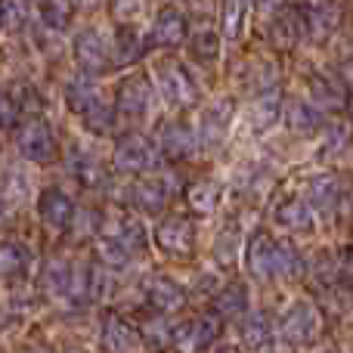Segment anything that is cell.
<instances>
[{"label":"cell","mask_w":353,"mask_h":353,"mask_svg":"<svg viewBox=\"0 0 353 353\" xmlns=\"http://www.w3.org/2000/svg\"><path fill=\"white\" fill-rule=\"evenodd\" d=\"M112 161H115V168L121 174H149L161 165V152L159 143L149 140L146 134H124L115 143Z\"/></svg>","instance_id":"1"},{"label":"cell","mask_w":353,"mask_h":353,"mask_svg":"<svg viewBox=\"0 0 353 353\" xmlns=\"http://www.w3.org/2000/svg\"><path fill=\"white\" fill-rule=\"evenodd\" d=\"M155 81H159L161 97L176 109H189L199 103V87H195L192 74L183 68V62L176 59H161L155 65Z\"/></svg>","instance_id":"2"},{"label":"cell","mask_w":353,"mask_h":353,"mask_svg":"<svg viewBox=\"0 0 353 353\" xmlns=\"http://www.w3.org/2000/svg\"><path fill=\"white\" fill-rule=\"evenodd\" d=\"M217 335H220V319L214 313H201V316H192L183 325L171 329V347L174 353H205Z\"/></svg>","instance_id":"3"},{"label":"cell","mask_w":353,"mask_h":353,"mask_svg":"<svg viewBox=\"0 0 353 353\" xmlns=\"http://www.w3.org/2000/svg\"><path fill=\"white\" fill-rule=\"evenodd\" d=\"M298 19L304 34H310L313 41H325L329 34H335L338 22H341V6L338 0H304Z\"/></svg>","instance_id":"4"},{"label":"cell","mask_w":353,"mask_h":353,"mask_svg":"<svg viewBox=\"0 0 353 353\" xmlns=\"http://www.w3.org/2000/svg\"><path fill=\"white\" fill-rule=\"evenodd\" d=\"M279 332H282V338H285L288 344H294V347L310 344L313 338L319 335V313H316V307H313L310 301H294V304L285 310V316H282Z\"/></svg>","instance_id":"5"},{"label":"cell","mask_w":353,"mask_h":353,"mask_svg":"<svg viewBox=\"0 0 353 353\" xmlns=\"http://www.w3.org/2000/svg\"><path fill=\"white\" fill-rule=\"evenodd\" d=\"M152 242L171 257H189L195 245V226L189 217H165L152 232Z\"/></svg>","instance_id":"6"},{"label":"cell","mask_w":353,"mask_h":353,"mask_svg":"<svg viewBox=\"0 0 353 353\" xmlns=\"http://www.w3.org/2000/svg\"><path fill=\"white\" fill-rule=\"evenodd\" d=\"M19 152L28 161H34V165H50V161H56L53 130H50L41 118H31V121L19 130Z\"/></svg>","instance_id":"7"},{"label":"cell","mask_w":353,"mask_h":353,"mask_svg":"<svg viewBox=\"0 0 353 353\" xmlns=\"http://www.w3.org/2000/svg\"><path fill=\"white\" fill-rule=\"evenodd\" d=\"M230 124H232V99H217V103H211L201 112V124H199L195 140L205 149L223 146L226 134H230Z\"/></svg>","instance_id":"8"},{"label":"cell","mask_w":353,"mask_h":353,"mask_svg":"<svg viewBox=\"0 0 353 353\" xmlns=\"http://www.w3.org/2000/svg\"><path fill=\"white\" fill-rule=\"evenodd\" d=\"M152 105V87L143 74H130L118 84L115 90V112H121L124 118H143Z\"/></svg>","instance_id":"9"},{"label":"cell","mask_w":353,"mask_h":353,"mask_svg":"<svg viewBox=\"0 0 353 353\" xmlns=\"http://www.w3.org/2000/svg\"><path fill=\"white\" fill-rule=\"evenodd\" d=\"M344 199V186L335 180L332 174H316L307 180V205L313 214H323V217H335L338 205Z\"/></svg>","instance_id":"10"},{"label":"cell","mask_w":353,"mask_h":353,"mask_svg":"<svg viewBox=\"0 0 353 353\" xmlns=\"http://www.w3.org/2000/svg\"><path fill=\"white\" fill-rule=\"evenodd\" d=\"M199 149V140H195V130L183 121H171L161 128L159 134V152L161 159H171V161H189Z\"/></svg>","instance_id":"11"},{"label":"cell","mask_w":353,"mask_h":353,"mask_svg":"<svg viewBox=\"0 0 353 353\" xmlns=\"http://www.w3.org/2000/svg\"><path fill=\"white\" fill-rule=\"evenodd\" d=\"M74 59L84 72H105L109 68V43L99 34V28H84L74 37Z\"/></svg>","instance_id":"12"},{"label":"cell","mask_w":353,"mask_h":353,"mask_svg":"<svg viewBox=\"0 0 353 353\" xmlns=\"http://www.w3.org/2000/svg\"><path fill=\"white\" fill-rule=\"evenodd\" d=\"M273 220H276V226H282L285 232H298V236L316 230V217H313L310 205H307L301 195H285V199L273 208Z\"/></svg>","instance_id":"13"},{"label":"cell","mask_w":353,"mask_h":353,"mask_svg":"<svg viewBox=\"0 0 353 353\" xmlns=\"http://www.w3.org/2000/svg\"><path fill=\"white\" fill-rule=\"evenodd\" d=\"M72 199H68V192H62L59 186H50L41 192V199H37V214H41V220L50 226V230H65L68 220H72Z\"/></svg>","instance_id":"14"},{"label":"cell","mask_w":353,"mask_h":353,"mask_svg":"<svg viewBox=\"0 0 353 353\" xmlns=\"http://www.w3.org/2000/svg\"><path fill=\"white\" fill-rule=\"evenodd\" d=\"M130 199L143 214H165V208L171 205V186H168L165 176H146L134 186Z\"/></svg>","instance_id":"15"},{"label":"cell","mask_w":353,"mask_h":353,"mask_svg":"<svg viewBox=\"0 0 353 353\" xmlns=\"http://www.w3.org/2000/svg\"><path fill=\"white\" fill-rule=\"evenodd\" d=\"M146 298L159 313H174L186 304V292L174 276H152L146 285Z\"/></svg>","instance_id":"16"},{"label":"cell","mask_w":353,"mask_h":353,"mask_svg":"<svg viewBox=\"0 0 353 353\" xmlns=\"http://www.w3.org/2000/svg\"><path fill=\"white\" fill-rule=\"evenodd\" d=\"M103 344L105 350L112 353H134L137 344H140V335L137 329L118 313H105L103 316Z\"/></svg>","instance_id":"17"},{"label":"cell","mask_w":353,"mask_h":353,"mask_svg":"<svg viewBox=\"0 0 353 353\" xmlns=\"http://www.w3.org/2000/svg\"><path fill=\"white\" fill-rule=\"evenodd\" d=\"M270 263H273V236L263 230H257L245 245V267L254 279L267 282L270 279Z\"/></svg>","instance_id":"18"},{"label":"cell","mask_w":353,"mask_h":353,"mask_svg":"<svg viewBox=\"0 0 353 353\" xmlns=\"http://www.w3.org/2000/svg\"><path fill=\"white\" fill-rule=\"evenodd\" d=\"M186 16L176 6H165V10H159V16L152 22V41L159 47H176V43L186 41Z\"/></svg>","instance_id":"19"},{"label":"cell","mask_w":353,"mask_h":353,"mask_svg":"<svg viewBox=\"0 0 353 353\" xmlns=\"http://www.w3.org/2000/svg\"><path fill=\"white\" fill-rule=\"evenodd\" d=\"M285 124L292 134L313 137V134H319V128H323V112H319L313 103H307V99H292V103L285 105Z\"/></svg>","instance_id":"20"},{"label":"cell","mask_w":353,"mask_h":353,"mask_svg":"<svg viewBox=\"0 0 353 353\" xmlns=\"http://www.w3.org/2000/svg\"><path fill=\"white\" fill-rule=\"evenodd\" d=\"M304 273V257L288 239H273V263H270V279H298Z\"/></svg>","instance_id":"21"},{"label":"cell","mask_w":353,"mask_h":353,"mask_svg":"<svg viewBox=\"0 0 353 353\" xmlns=\"http://www.w3.org/2000/svg\"><path fill=\"white\" fill-rule=\"evenodd\" d=\"M310 97L319 112H341L347 105V90L335 78H325V74L310 78Z\"/></svg>","instance_id":"22"},{"label":"cell","mask_w":353,"mask_h":353,"mask_svg":"<svg viewBox=\"0 0 353 353\" xmlns=\"http://www.w3.org/2000/svg\"><path fill=\"white\" fill-rule=\"evenodd\" d=\"M72 273H74L72 261H65V257H53V261L43 267V276H41L43 292L53 294V298H68V292H72Z\"/></svg>","instance_id":"23"},{"label":"cell","mask_w":353,"mask_h":353,"mask_svg":"<svg viewBox=\"0 0 353 353\" xmlns=\"http://www.w3.org/2000/svg\"><path fill=\"white\" fill-rule=\"evenodd\" d=\"M267 34H270V41H273L276 47H294V43H298V37H304L298 10L276 12V16L270 19V25H267Z\"/></svg>","instance_id":"24"},{"label":"cell","mask_w":353,"mask_h":353,"mask_svg":"<svg viewBox=\"0 0 353 353\" xmlns=\"http://www.w3.org/2000/svg\"><path fill=\"white\" fill-rule=\"evenodd\" d=\"M143 53H146V47H143L140 31L130 22H121L115 31V62L118 65H134L143 59Z\"/></svg>","instance_id":"25"},{"label":"cell","mask_w":353,"mask_h":353,"mask_svg":"<svg viewBox=\"0 0 353 353\" xmlns=\"http://www.w3.org/2000/svg\"><path fill=\"white\" fill-rule=\"evenodd\" d=\"M65 103H68V109L74 112V115H84L90 105H97L99 103V90H97V84H93L90 78H84V74H78V78H72L65 84Z\"/></svg>","instance_id":"26"},{"label":"cell","mask_w":353,"mask_h":353,"mask_svg":"<svg viewBox=\"0 0 353 353\" xmlns=\"http://www.w3.org/2000/svg\"><path fill=\"white\" fill-rule=\"evenodd\" d=\"M242 341L248 344L251 350H263L270 341H273V323H270V313L254 310L242 319Z\"/></svg>","instance_id":"27"},{"label":"cell","mask_w":353,"mask_h":353,"mask_svg":"<svg viewBox=\"0 0 353 353\" xmlns=\"http://www.w3.org/2000/svg\"><path fill=\"white\" fill-rule=\"evenodd\" d=\"M220 199H223V189H220V183L214 180H199L189 186L186 192V201L189 208H192L195 214H211L220 208Z\"/></svg>","instance_id":"28"},{"label":"cell","mask_w":353,"mask_h":353,"mask_svg":"<svg viewBox=\"0 0 353 353\" xmlns=\"http://www.w3.org/2000/svg\"><path fill=\"white\" fill-rule=\"evenodd\" d=\"M137 335H140V341L146 344L152 353H165L168 347H171V325H168L165 316H146L143 319V325L137 329Z\"/></svg>","instance_id":"29"},{"label":"cell","mask_w":353,"mask_h":353,"mask_svg":"<svg viewBox=\"0 0 353 353\" xmlns=\"http://www.w3.org/2000/svg\"><path fill=\"white\" fill-rule=\"evenodd\" d=\"M112 239H118L121 248L128 251L130 257H137V254L146 251V230H143V223L140 220H134V217H118Z\"/></svg>","instance_id":"30"},{"label":"cell","mask_w":353,"mask_h":353,"mask_svg":"<svg viewBox=\"0 0 353 353\" xmlns=\"http://www.w3.org/2000/svg\"><path fill=\"white\" fill-rule=\"evenodd\" d=\"M279 112H282V99L279 90H270V93H257V103L251 109V128L254 130H267L279 121Z\"/></svg>","instance_id":"31"},{"label":"cell","mask_w":353,"mask_h":353,"mask_svg":"<svg viewBox=\"0 0 353 353\" xmlns=\"http://www.w3.org/2000/svg\"><path fill=\"white\" fill-rule=\"evenodd\" d=\"M72 171H74V176H78V183L84 189H97L99 183L105 180V168L97 161V155L81 152V149L72 152Z\"/></svg>","instance_id":"32"},{"label":"cell","mask_w":353,"mask_h":353,"mask_svg":"<svg viewBox=\"0 0 353 353\" xmlns=\"http://www.w3.org/2000/svg\"><path fill=\"white\" fill-rule=\"evenodd\" d=\"M97 261L103 263L105 270H112V273H124V270L130 267V261H134V257L121 248V242H118V239L99 236L97 239Z\"/></svg>","instance_id":"33"},{"label":"cell","mask_w":353,"mask_h":353,"mask_svg":"<svg viewBox=\"0 0 353 353\" xmlns=\"http://www.w3.org/2000/svg\"><path fill=\"white\" fill-rule=\"evenodd\" d=\"M214 310H217V316H242V313L248 310V288H245L242 282L226 285L223 292L214 298Z\"/></svg>","instance_id":"34"},{"label":"cell","mask_w":353,"mask_h":353,"mask_svg":"<svg viewBox=\"0 0 353 353\" xmlns=\"http://www.w3.org/2000/svg\"><path fill=\"white\" fill-rule=\"evenodd\" d=\"M28 261H31V254L25 251V245L0 242V276L16 279V276H22L25 270H28Z\"/></svg>","instance_id":"35"},{"label":"cell","mask_w":353,"mask_h":353,"mask_svg":"<svg viewBox=\"0 0 353 353\" xmlns=\"http://www.w3.org/2000/svg\"><path fill=\"white\" fill-rule=\"evenodd\" d=\"M81 121H84V128L97 137L112 134V130H115V105H109V103L99 99L97 105H90V109L81 115Z\"/></svg>","instance_id":"36"},{"label":"cell","mask_w":353,"mask_h":353,"mask_svg":"<svg viewBox=\"0 0 353 353\" xmlns=\"http://www.w3.org/2000/svg\"><path fill=\"white\" fill-rule=\"evenodd\" d=\"M279 84V72L270 59H251L248 62V87H254L257 93H270Z\"/></svg>","instance_id":"37"},{"label":"cell","mask_w":353,"mask_h":353,"mask_svg":"<svg viewBox=\"0 0 353 353\" xmlns=\"http://www.w3.org/2000/svg\"><path fill=\"white\" fill-rule=\"evenodd\" d=\"M84 276H87V298L90 301H103L105 294H112V270H105L103 263H90V267L84 270Z\"/></svg>","instance_id":"38"},{"label":"cell","mask_w":353,"mask_h":353,"mask_svg":"<svg viewBox=\"0 0 353 353\" xmlns=\"http://www.w3.org/2000/svg\"><path fill=\"white\" fill-rule=\"evenodd\" d=\"M72 10L74 6L68 0H43V10H41V19L47 28L53 31H65L72 25Z\"/></svg>","instance_id":"39"},{"label":"cell","mask_w":353,"mask_h":353,"mask_svg":"<svg viewBox=\"0 0 353 353\" xmlns=\"http://www.w3.org/2000/svg\"><path fill=\"white\" fill-rule=\"evenodd\" d=\"M28 22V6L25 0H0V28L16 34V31L25 28Z\"/></svg>","instance_id":"40"},{"label":"cell","mask_w":353,"mask_h":353,"mask_svg":"<svg viewBox=\"0 0 353 353\" xmlns=\"http://www.w3.org/2000/svg\"><path fill=\"white\" fill-rule=\"evenodd\" d=\"M245 28V0H223V34L226 41H239Z\"/></svg>","instance_id":"41"},{"label":"cell","mask_w":353,"mask_h":353,"mask_svg":"<svg viewBox=\"0 0 353 353\" xmlns=\"http://www.w3.org/2000/svg\"><path fill=\"white\" fill-rule=\"evenodd\" d=\"M192 53L199 56L201 62H214L220 56V37L214 28H199L192 34Z\"/></svg>","instance_id":"42"},{"label":"cell","mask_w":353,"mask_h":353,"mask_svg":"<svg viewBox=\"0 0 353 353\" xmlns=\"http://www.w3.org/2000/svg\"><path fill=\"white\" fill-rule=\"evenodd\" d=\"M347 146H350V137H347V128L344 124H338V128H332L329 134L323 137V146H319V155L323 159H341L344 152H347Z\"/></svg>","instance_id":"43"},{"label":"cell","mask_w":353,"mask_h":353,"mask_svg":"<svg viewBox=\"0 0 353 353\" xmlns=\"http://www.w3.org/2000/svg\"><path fill=\"white\" fill-rule=\"evenodd\" d=\"M236 251H239V230L236 226H226L220 230V236L214 239V257L220 263H232L236 261Z\"/></svg>","instance_id":"44"},{"label":"cell","mask_w":353,"mask_h":353,"mask_svg":"<svg viewBox=\"0 0 353 353\" xmlns=\"http://www.w3.org/2000/svg\"><path fill=\"white\" fill-rule=\"evenodd\" d=\"M68 226H72V232L81 239V236H93V232L99 230V220H97V214H93L90 208H81V211L74 208V211H72V220H68ZM68 226H65V230H68Z\"/></svg>","instance_id":"45"},{"label":"cell","mask_w":353,"mask_h":353,"mask_svg":"<svg viewBox=\"0 0 353 353\" xmlns=\"http://www.w3.org/2000/svg\"><path fill=\"white\" fill-rule=\"evenodd\" d=\"M341 261H344V254H341ZM341 261H335V254L323 251V254L316 257V263H313V273H316V279L323 282V285H335V282H338V267H341Z\"/></svg>","instance_id":"46"},{"label":"cell","mask_w":353,"mask_h":353,"mask_svg":"<svg viewBox=\"0 0 353 353\" xmlns=\"http://www.w3.org/2000/svg\"><path fill=\"white\" fill-rule=\"evenodd\" d=\"M112 3V12H115L121 22H134L143 10V0H109Z\"/></svg>","instance_id":"47"},{"label":"cell","mask_w":353,"mask_h":353,"mask_svg":"<svg viewBox=\"0 0 353 353\" xmlns=\"http://www.w3.org/2000/svg\"><path fill=\"white\" fill-rule=\"evenodd\" d=\"M68 3L78 6V10H97V6L103 3V0H68Z\"/></svg>","instance_id":"48"},{"label":"cell","mask_w":353,"mask_h":353,"mask_svg":"<svg viewBox=\"0 0 353 353\" xmlns=\"http://www.w3.org/2000/svg\"><path fill=\"white\" fill-rule=\"evenodd\" d=\"M251 3H254L257 10H273V6H279L282 0H251Z\"/></svg>","instance_id":"49"},{"label":"cell","mask_w":353,"mask_h":353,"mask_svg":"<svg viewBox=\"0 0 353 353\" xmlns=\"http://www.w3.org/2000/svg\"><path fill=\"white\" fill-rule=\"evenodd\" d=\"M214 353H242V350L236 344H220V347H214Z\"/></svg>","instance_id":"50"},{"label":"cell","mask_w":353,"mask_h":353,"mask_svg":"<svg viewBox=\"0 0 353 353\" xmlns=\"http://www.w3.org/2000/svg\"><path fill=\"white\" fill-rule=\"evenodd\" d=\"M28 353H53V350H47V347H34V350H28Z\"/></svg>","instance_id":"51"},{"label":"cell","mask_w":353,"mask_h":353,"mask_svg":"<svg viewBox=\"0 0 353 353\" xmlns=\"http://www.w3.org/2000/svg\"><path fill=\"white\" fill-rule=\"evenodd\" d=\"M0 217H3V199H0Z\"/></svg>","instance_id":"52"},{"label":"cell","mask_w":353,"mask_h":353,"mask_svg":"<svg viewBox=\"0 0 353 353\" xmlns=\"http://www.w3.org/2000/svg\"><path fill=\"white\" fill-rule=\"evenodd\" d=\"M68 353H84V350H68Z\"/></svg>","instance_id":"53"},{"label":"cell","mask_w":353,"mask_h":353,"mask_svg":"<svg viewBox=\"0 0 353 353\" xmlns=\"http://www.w3.org/2000/svg\"><path fill=\"white\" fill-rule=\"evenodd\" d=\"M41 3H43V0H41Z\"/></svg>","instance_id":"54"}]
</instances>
